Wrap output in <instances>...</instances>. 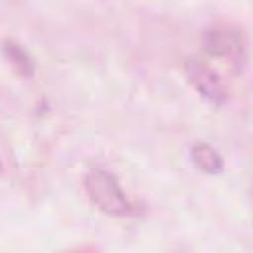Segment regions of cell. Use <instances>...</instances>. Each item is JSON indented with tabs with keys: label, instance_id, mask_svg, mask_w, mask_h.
Segmentation results:
<instances>
[{
	"label": "cell",
	"instance_id": "obj_1",
	"mask_svg": "<svg viewBox=\"0 0 253 253\" xmlns=\"http://www.w3.org/2000/svg\"><path fill=\"white\" fill-rule=\"evenodd\" d=\"M84 190L90 202L102 212L114 217H127L134 213L124 189L114 174L106 169L94 167L83 178Z\"/></svg>",
	"mask_w": 253,
	"mask_h": 253
},
{
	"label": "cell",
	"instance_id": "obj_2",
	"mask_svg": "<svg viewBox=\"0 0 253 253\" xmlns=\"http://www.w3.org/2000/svg\"><path fill=\"white\" fill-rule=\"evenodd\" d=\"M184 69L190 84L202 97L216 105L225 102L226 87L219 74L207 61L190 57L185 61Z\"/></svg>",
	"mask_w": 253,
	"mask_h": 253
},
{
	"label": "cell",
	"instance_id": "obj_3",
	"mask_svg": "<svg viewBox=\"0 0 253 253\" xmlns=\"http://www.w3.org/2000/svg\"><path fill=\"white\" fill-rule=\"evenodd\" d=\"M204 50L212 57L225 58L237 64L244 54L240 32L229 26H213L203 33Z\"/></svg>",
	"mask_w": 253,
	"mask_h": 253
},
{
	"label": "cell",
	"instance_id": "obj_4",
	"mask_svg": "<svg viewBox=\"0 0 253 253\" xmlns=\"http://www.w3.org/2000/svg\"><path fill=\"white\" fill-rule=\"evenodd\" d=\"M190 155L195 166L205 173L216 175L223 171L224 161L222 156L206 142L195 143L191 148Z\"/></svg>",
	"mask_w": 253,
	"mask_h": 253
},
{
	"label": "cell",
	"instance_id": "obj_5",
	"mask_svg": "<svg viewBox=\"0 0 253 253\" xmlns=\"http://www.w3.org/2000/svg\"><path fill=\"white\" fill-rule=\"evenodd\" d=\"M3 53L14 70L24 77H30L34 72V62L28 51L13 41H5Z\"/></svg>",
	"mask_w": 253,
	"mask_h": 253
}]
</instances>
